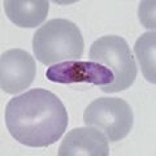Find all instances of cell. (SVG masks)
<instances>
[{
    "label": "cell",
    "mask_w": 156,
    "mask_h": 156,
    "mask_svg": "<svg viewBox=\"0 0 156 156\" xmlns=\"http://www.w3.org/2000/svg\"><path fill=\"white\" fill-rule=\"evenodd\" d=\"M5 125L23 146L43 148L56 143L68 126V112L57 95L33 89L12 98L5 108Z\"/></svg>",
    "instance_id": "cell-1"
},
{
    "label": "cell",
    "mask_w": 156,
    "mask_h": 156,
    "mask_svg": "<svg viewBox=\"0 0 156 156\" xmlns=\"http://www.w3.org/2000/svg\"><path fill=\"white\" fill-rule=\"evenodd\" d=\"M85 41L76 23L65 18H53L41 26L33 37V51L44 65L80 58Z\"/></svg>",
    "instance_id": "cell-2"
},
{
    "label": "cell",
    "mask_w": 156,
    "mask_h": 156,
    "mask_svg": "<svg viewBox=\"0 0 156 156\" xmlns=\"http://www.w3.org/2000/svg\"><path fill=\"white\" fill-rule=\"evenodd\" d=\"M90 58L113 73V82L108 86H101L103 92H119L134 83L138 68L128 42L122 37L105 35L96 39L90 48Z\"/></svg>",
    "instance_id": "cell-3"
},
{
    "label": "cell",
    "mask_w": 156,
    "mask_h": 156,
    "mask_svg": "<svg viewBox=\"0 0 156 156\" xmlns=\"http://www.w3.org/2000/svg\"><path fill=\"white\" fill-rule=\"evenodd\" d=\"M83 121L103 133L109 142L124 139L133 128V109L120 98H99L86 107Z\"/></svg>",
    "instance_id": "cell-4"
},
{
    "label": "cell",
    "mask_w": 156,
    "mask_h": 156,
    "mask_svg": "<svg viewBox=\"0 0 156 156\" xmlns=\"http://www.w3.org/2000/svg\"><path fill=\"white\" fill-rule=\"evenodd\" d=\"M37 73L34 57L25 50L13 48L0 57V89L5 94H18L33 83Z\"/></svg>",
    "instance_id": "cell-5"
},
{
    "label": "cell",
    "mask_w": 156,
    "mask_h": 156,
    "mask_svg": "<svg viewBox=\"0 0 156 156\" xmlns=\"http://www.w3.org/2000/svg\"><path fill=\"white\" fill-rule=\"evenodd\" d=\"M48 81L61 85L92 83L108 86L113 82V73L107 66L95 61L70 60L51 65L46 72Z\"/></svg>",
    "instance_id": "cell-6"
},
{
    "label": "cell",
    "mask_w": 156,
    "mask_h": 156,
    "mask_svg": "<svg viewBox=\"0 0 156 156\" xmlns=\"http://www.w3.org/2000/svg\"><path fill=\"white\" fill-rule=\"evenodd\" d=\"M60 156H108V139L94 126L76 128L65 135L58 148Z\"/></svg>",
    "instance_id": "cell-7"
},
{
    "label": "cell",
    "mask_w": 156,
    "mask_h": 156,
    "mask_svg": "<svg viewBox=\"0 0 156 156\" xmlns=\"http://www.w3.org/2000/svg\"><path fill=\"white\" fill-rule=\"evenodd\" d=\"M4 11L9 21L20 27H37L47 18V0H4Z\"/></svg>",
    "instance_id": "cell-8"
},
{
    "label": "cell",
    "mask_w": 156,
    "mask_h": 156,
    "mask_svg": "<svg viewBox=\"0 0 156 156\" xmlns=\"http://www.w3.org/2000/svg\"><path fill=\"white\" fill-rule=\"evenodd\" d=\"M134 53L144 78L152 85L156 83V65H155V53H156V33L147 31L136 39L134 44Z\"/></svg>",
    "instance_id": "cell-9"
},
{
    "label": "cell",
    "mask_w": 156,
    "mask_h": 156,
    "mask_svg": "<svg viewBox=\"0 0 156 156\" xmlns=\"http://www.w3.org/2000/svg\"><path fill=\"white\" fill-rule=\"evenodd\" d=\"M144 3V7L147 9V12L144 11V8L142 7V4H139V21L143 23L144 27H148V29H155V17L150 16V11H152L155 8V2H143Z\"/></svg>",
    "instance_id": "cell-10"
}]
</instances>
